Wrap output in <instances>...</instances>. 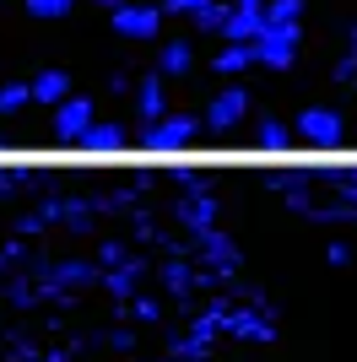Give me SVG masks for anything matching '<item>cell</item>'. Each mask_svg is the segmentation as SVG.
Returning <instances> with one entry per match:
<instances>
[{
	"label": "cell",
	"mask_w": 357,
	"mask_h": 362,
	"mask_svg": "<svg viewBox=\"0 0 357 362\" xmlns=\"http://www.w3.org/2000/svg\"><path fill=\"white\" fill-rule=\"evenodd\" d=\"M298 22L293 16H271L266 11V28H260V38H254V65H266V71H287V65L298 60Z\"/></svg>",
	"instance_id": "cell-1"
},
{
	"label": "cell",
	"mask_w": 357,
	"mask_h": 362,
	"mask_svg": "<svg viewBox=\"0 0 357 362\" xmlns=\"http://www.w3.org/2000/svg\"><path fill=\"white\" fill-rule=\"evenodd\" d=\"M298 141H309V146H341L346 141V119L341 114H336V108H303V114H298Z\"/></svg>",
	"instance_id": "cell-2"
},
{
	"label": "cell",
	"mask_w": 357,
	"mask_h": 362,
	"mask_svg": "<svg viewBox=\"0 0 357 362\" xmlns=\"http://www.w3.org/2000/svg\"><path fill=\"white\" fill-rule=\"evenodd\" d=\"M200 124H206V119H195V114H163L157 124H147V136H141V141H147L152 151H184L195 136H200Z\"/></svg>",
	"instance_id": "cell-3"
},
{
	"label": "cell",
	"mask_w": 357,
	"mask_h": 362,
	"mask_svg": "<svg viewBox=\"0 0 357 362\" xmlns=\"http://www.w3.org/2000/svg\"><path fill=\"white\" fill-rule=\"evenodd\" d=\"M163 6H119L114 11V33L119 38H135V44H152V38H163Z\"/></svg>",
	"instance_id": "cell-4"
},
{
	"label": "cell",
	"mask_w": 357,
	"mask_h": 362,
	"mask_svg": "<svg viewBox=\"0 0 357 362\" xmlns=\"http://www.w3.org/2000/svg\"><path fill=\"white\" fill-rule=\"evenodd\" d=\"M266 11H271V0H233L227 28H222V44H254L260 28H266Z\"/></svg>",
	"instance_id": "cell-5"
},
{
	"label": "cell",
	"mask_w": 357,
	"mask_h": 362,
	"mask_svg": "<svg viewBox=\"0 0 357 362\" xmlns=\"http://www.w3.org/2000/svg\"><path fill=\"white\" fill-rule=\"evenodd\" d=\"M249 119V92L244 87H222L217 98H211V108H206V124L222 136V130H233V124H244Z\"/></svg>",
	"instance_id": "cell-6"
},
{
	"label": "cell",
	"mask_w": 357,
	"mask_h": 362,
	"mask_svg": "<svg viewBox=\"0 0 357 362\" xmlns=\"http://www.w3.org/2000/svg\"><path fill=\"white\" fill-rule=\"evenodd\" d=\"M92 98H65V103H55V136L60 141H87L92 130Z\"/></svg>",
	"instance_id": "cell-7"
},
{
	"label": "cell",
	"mask_w": 357,
	"mask_h": 362,
	"mask_svg": "<svg viewBox=\"0 0 357 362\" xmlns=\"http://www.w3.org/2000/svg\"><path fill=\"white\" fill-rule=\"evenodd\" d=\"M163 87H168V76H163V71H147L141 81H135V114H141V124H157V119L168 114Z\"/></svg>",
	"instance_id": "cell-8"
},
{
	"label": "cell",
	"mask_w": 357,
	"mask_h": 362,
	"mask_svg": "<svg viewBox=\"0 0 357 362\" xmlns=\"http://www.w3.org/2000/svg\"><path fill=\"white\" fill-rule=\"evenodd\" d=\"M71 98V76L65 71H38L33 76V103H65Z\"/></svg>",
	"instance_id": "cell-9"
},
{
	"label": "cell",
	"mask_w": 357,
	"mask_h": 362,
	"mask_svg": "<svg viewBox=\"0 0 357 362\" xmlns=\"http://www.w3.org/2000/svg\"><path fill=\"white\" fill-rule=\"evenodd\" d=\"M211 65H217V76H244V71L254 65V49H249V44H222Z\"/></svg>",
	"instance_id": "cell-10"
},
{
	"label": "cell",
	"mask_w": 357,
	"mask_h": 362,
	"mask_svg": "<svg viewBox=\"0 0 357 362\" xmlns=\"http://www.w3.org/2000/svg\"><path fill=\"white\" fill-rule=\"evenodd\" d=\"M190 65H195L190 38H174V44H163V60H157V71H163V76H184Z\"/></svg>",
	"instance_id": "cell-11"
},
{
	"label": "cell",
	"mask_w": 357,
	"mask_h": 362,
	"mask_svg": "<svg viewBox=\"0 0 357 362\" xmlns=\"http://www.w3.org/2000/svg\"><path fill=\"white\" fill-rule=\"evenodd\" d=\"M293 136H298V130H287V124L276 119V114H266V119H254V141H260L266 151H282V146H287Z\"/></svg>",
	"instance_id": "cell-12"
},
{
	"label": "cell",
	"mask_w": 357,
	"mask_h": 362,
	"mask_svg": "<svg viewBox=\"0 0 357 362\" xmlns=\"http://www.w3.org/2000/svg\"><path fill=\"white\" fill-rule=\"evenodd\" d=\"M125 141H130V136H125L119 124H92L81 146H87V151H125Z\"/></svg>",
	"instance_id": "cell-13"
},
{
	"label": "cell",
	"mask_w": 357,
	"mask_h": 362,
	"mask_svg": "<svg viewBox=\"0 0 357 362\" xmlns=\"http://www.w3.org/2000/svg\"><path fill=\"white\" fill-rule=\"evenodd\" d=\"M33 103V81H0V119Z\"/></svg>",
	"instance_id": "cell-14"
},
{
	"label": "cell",
	"mask_w": 357,
	"mask_h": 362,
	"mask_svg": "<svg viewBox=\"0 0 357 362\" xmlns=\"http://www.w3.org/2000/svg\"><path fill=\"white\" fill-rule=\"evenodd\" d=\"M227 11H233V6H222V0H206V6H200L190 22H195L200 33H222V28H227Z\"/></svg>",
	"instance_id": "cell-15"
},
{
	"label": "cell",
	"mask_w": 357,
	"mask_h": 362,
	"mask_svg": "<svg viewBox=\"0 0 357 362\" xmlns=\"http://www.w3.org/2000/svg\"><path fill=\"white\" fill-rule=\"evenodd\" d=\"M76 0H28V11L33 16H44V22H55V16H71Z\"/></svg>",
	"instance_id": "cell-16"
},
{
	"label": "cell",
	"mask_w": 357,
	"mask_h": 362,
	"mask_svg": "<svg viewBox=\"0 0 357 362\" xmlns=\"http://www.w3.org/2000/svg\"><path fill=\"white\" fill-rule=\"evenodd\" d=\"M200 6H206V0H163V11H168V16H195Z\"/></svg>",
	"instance_id": "cell-17"
},
{
	"label": "cell",
	"mask_w": 357,
	"mask_h": 362,
	"mask_svg": "<svg viewBox=\"0 0 357 362\" xmlns=\"http://www.w3.org/2000/svg\"><path fill=\"white\" fill-rule=\"evenodd\" d=\"M341 38H346V54H357V22H352V28L341 33Z\"/></svg>",
	"instance_id": "cell-18"
}]
</instances>
